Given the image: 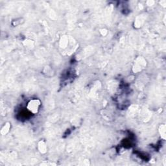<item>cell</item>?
Masks as SVG:
<instances>
[{"label":"cell","mask_w":166,"mask_h":166,"mask_svg":"<svg viewBox=\"0 0 166 166\" xmlns=\"http://www.w3.org/2000/svg\"><path fill=\"white\" fill-rule=\"evenodd\" d=\"M145 66H146V61L142 57H140L136 59L132 70L134 73L140 72L143 69L145 68Z\"/></svg>","instance_id":"cell-2"},{"label":"cell","mask_w":166,"mask_h":166,"mask_svg":"<svg viewBox=\"0 0 166 166\" xmlns=\"http://www.w3.org/2000/svg\"><path fill=\"white\" fill-rule=\"evenodd\" d=\"M67 44H68V40H67V37H66V36H64L63 37H62L60 42V44L61 47H66Z\"/></svg>","instance_id":"cell-6"},{"label":"cell","mask_w":166,"mask_h":166,"mask_svg":"<svg viewBox=\"0 0 166 166\" xmlns=\"http://www.w3.org/2000/svg\"><path fill=\"white\" fill-rule=\"evenodd\" d=\"M32 43H33V41H31L30 40H27V42H25V46L27 47H31L33 46V44Z\"/></svg>","instance_id":"cell-7"},{"label":"cell","mask_w":166,"mask_h":166,"mask_svg":"<svg viewBox=\"0 0 166 166\" xmlns=\"http://www.w3.org/2000/svg\"><path fill=\"white\" fill-rule=\"evenodd\" d=\"M10 128V123H6L4 125L3 127H2L1 130V134L2 135H5L9 132V130Z\"/></svg>","instance_id":"cell-4"},{"label":"cell","mask_w":166,"mask_h":166,"mask_svg":"<svg viewBox=\"0 0 166 166\" xmlns=\"http://www.w3.org/2000/svg\"><path fill=\"white\" fill-rule=\"evenodd\" d=\"M41 105V102L38 99H31L27 105V109L34 114H36L38 112L39 108Z\"/></svg>","instance_id":"cell-1"},{"label":"cell","mask_w":166,"mask_h":166,"mask_svg":"<svg viewBox=\"0 0 166 166\" xmlns=\"http://www.w3.org/2000/svg\"><path fill=\"white\" fill-rule=\"evenodd\" d=\"M38 150L42 154H45L47 152V145L44 141H40L38 143Z\"/></svg>","instance_id":"cell-3"},{"label":"cell","mask_w":166,"mask_h":166,"mask_svg":"<svg viewBox=\"0 0 166 166\" xmlns=\"http://www.w3.org/2000/svg\"><path fill=\"white\" fill-rule=\"evenodd\" d=\"M159 132L161 137L163 139H165V125H162L159 128Z\"/></svg>","instance_id":"cell-5"}]
</instances>
